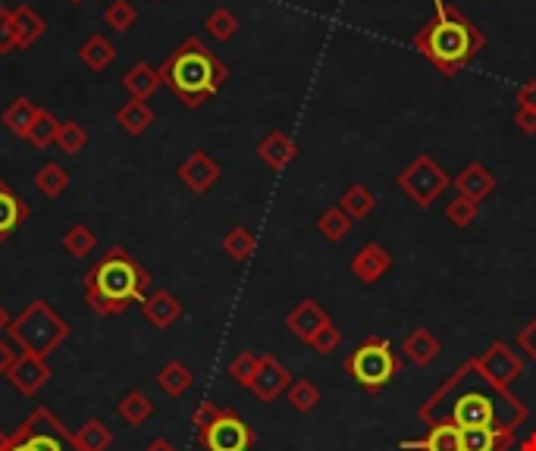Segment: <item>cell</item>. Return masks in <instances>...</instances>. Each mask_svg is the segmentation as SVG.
Returning a JSON list of instances; mask_svg holds the SVG:
<instances>
[{
	"mask_svg": "<svg viewBox=\"0 0 536 451\" xmlns=\"http://www.w3.org/2000/svg\"><path fill=\"white\" fill-rule=\"evenodd\" d=\"M16 358H19V351H13L10 342L0 339V376H7V373H10V367L16 364Z\"/></svg>",
	"mask_w": 536,
	"mask_h": 451,
	"instance_id": "cell-48",
	"label": "cell"
},
{
	"mask_svg": "<svg viewBox=\"0 0 536 451\" xmlns=\"http://www.w3.org/2000/svg\"><path fill=\"white\" fill-rule=\"evenodd\" d=\"M79 60L91 69V73H104V69L116 60V47L110 38L104 35H91L82 47H79Z\"/></svg>",
	"mask_w": 536,
	"mask_h": 451,
	"instance_id": "cell-29",
	"label": "cell"
},
{
	"mask_svg": "<svg viewBox=\"0 0 536 451\" xmlns=\"http://www.w3.org/2000/svg\"><path fill=\"white\" fill-rule=\"evenodd\" d=\"M95 248H98V239L85 223H76L73 229L63 235V251L73 254V257H88Z\"/></svg>",
	"mask_w": 536,
	"mask_h": 451,
	"instance_id": "cell-38",
	"label": "cell"
},
{
	"mask_svg": "<svg viewBox=\"0 0 536 451\" xmlns=\"http://www.w3.org/2000/svg\"><path fill=\"white\" fill-rule=\"evenodd\" d=\"M10 436H13V433H4V430H0V451H7V445H10Z\"/></svg>",
	"mask_w": 536,
	"mask_h": 451,
	"instance_id": "cell-53",
	"label": "cell"
},
{
	"mask_svg": "<svg viewBox=\"0 0 536 451\" xmlns=\"http://www.w3.org/2000/svg\"><path fill=\"white\" fill-rule=\"evenodd\" d=\"M220 176H223L220 163L211 154H204V151L189 154V157L182 160V166H179V182L189 188V192H195V195L211 192Z\"/></svg>",
	"mask_w": 536,
	"mask_h": 451,
	"instance_id": "cell-14",
	"label": "cell"
},
{
	"mask_svg": "<svg viewBox=\"0 0 536 451\" xmlns=\"http://www.w3.org/2000/svg\"><path fill=\"white\" fill-rule=\"evenodd\" d=\"M286 401L298 414H311L323 401V395H320V386L311 383V379H292V386L286 389Z\"/></svg>",
	"mask_w": 536,
	"mask_h": 451,
	"instance_id": "cell-35",
	"label": "cell"
},
{
	"mask_svg": "<svg viewBox=\"0 0 536 451\" xmlns=\"http://www.w3.org/2000/svg\"><path fill=\"white\" fill-rule=\"evenodd\" d=\"M339 345H342V332H339L333 323H326V326L317 332V336L311 339V348H314L317 354H323V358H326V354L339 351Z\"/></svg>",
	"mask_w": 536,
	"mask_h": 451,
	"instance_id": "cell-43",
	"label": "cell"
},
{
	"mask_svg": "<svg viewBox=\"0 0 536 451\" xmlns=\"http://www.w3.org/2000/svg\"><path fill=\"white\" fill-rule=\"evenodd\" d=\"M339 207L358 223V220H367L370 213L377 210V195H374V188H370V185H364V182H352V185H348L345 192H342Z\"/></svg>",
	"mask_w": 536,
	"mask_h": 451,
	"instance_id": "cell-24",
	"label": "cell"
},
{
	"mask_svg": "<svg viewBox=\"0 0 536 451\" xmlns=\"http://www.w3.org/2000/svg\"><path fill=\"white\" fill-rule=\"evenodd\" d=\"M51 376H54V373H51V364L41 361V358H35V354H19L16 364H13L10 373H7L10 386H13L19 395H26V398L38 395L44 386H48Z\"/></svg>",
	"mask_w": 536,
	"mask_h": 451,
	"instance_id": "cell-12",
	"label": "cell"
},
{
	"mask_svg": "<svg viewBox=\"0 0 536 451\" xmlns=\"http://www.w3.org/2000/svg\"><path fill=\"white\" fill-rule=\"evenodd\" d=\"M104 22L113 29V32H129L135 22H138V10L129 4V0H113V4L104 10Z\"/></svg>",
	"mask_w": 536,
	"mask_h": 451,
	"instance_id": "cell-40",
	"label": "cell"
},
{
	"mask_svg": "<svg viewBox=\"0 0 536 451\" xmlns=\"http://www.w3.org/2000/svg\"><path fill=\"white\" fill-rule=\"evenodd\" d=\"M154 4H160V0H154Z\"/></svg>",
	"mask_w": 536,
	"mask_h": 451,
	"instance_id": "cell-55",
	"label": "cell"
},
{
	"mask_svg": "<svg viewBox=\"0 0 536 451\" xmlns=\"http://www.w3.org/2000/svg\"><path fill=\"white\" fill-rule=\"evenodd\" d=\"M116 123L123 126L126 135L138 138V135H145L154 126V110L148 107V101H135L132 98L129 104H123L120 110H116Z\"/></svg>",
	"mask_w": 536,
	"mask_h": 451,
	"instance_id": "cell-26",
	"label": "cell"
},
{
	"mask_svg": "<svg viewBox=\"0 0 536 451\" xmlns=\"http://www.w3.org/2000/svg\"><path fill=\"white\" fill-rule=\"evenodd\" d=\"M57 129H60V120L51 110L41 107L32 129L26 132V141H32L35 148H51V145H57Z\"/></svg>",
	"mask_w": 536,
	"mask_h": 451,
	"instance_id": "cell-36",
	"label": "cell"
},
{
	"mask_svg": "<svg viewBox=\"0 0 536 451\" xmlns=\"http://www.w3.org/2000/svg\"><path fill=\"white\" fill-rule=\"evenodd\" d=\"M13 436L26 442L32 451H66V448H73V433H69L63 426V420L48 408H35L26 420H22L19 430H13Z\"/></svg>",
	"mask_w": 536,
	"mask_h": 451,
	"instance_id": "cell-8",
	"label": "cell"
},
{
	"mask_svg": "<svg viewBox=\"0 0 536 451\" xmlns=\"http://www.w3.org/2000/svg\"><path fill=\"white\" fill-rule=\"evenodd\" d=\"M292 386V373L279 364L273 354H261V364H258V373H254L251 379V395L264 401V405H270V401H276L279 395H286V389Z\"/></svg>",
	"mask_w": 536,
	"mask_h": 451,
	"instance_id": "cell-10",
	"label": "cell"
},
{
	"mask_svg": "<svg viewBox=\"0 0 536 451\" xmlns=\"http://www.w3.org/2000/svg\"><path fill=\"white\" fill-rule=\"evenodd\" d=\"M10 320H13V317L7 314V307H4V304H0V332H4V329L10 326Z\"/></svg>",
	"mask_w": 536,
	"mask_h": 451,
	"instance_id": "cell-51",
	"label": "cell"
},
{
	"mask_svg": "<svg viewBox=\"0 0 536 451\" xmlns=\"http://www.w3.org/2000/svg\"><path fill=\"white\" fill-rule=\"evenodd\" d=\"M38 104L35 101H29V98H16L7 110H4V126L16 135V138H26V132L32 129V123H35V116H38Z\"/></svg>",
	"mask_w": 536,
	"mask_h": 451,
	"instance_id": "cell-31",
	"label": "cell"
},
{
	"mask_svg": "<svg viewBox=\"0 0 536 451\" xmlns=\"http://www.w3.org/2000/svg\"><path fill=\"white\" fill-rule=\"evenodd\" d=\"M220 405H217V401H198V408L192 411V426H195V430L201 433V430H207V426H211L217 417H220Z\"/></svg>",
	"mask_w": 536,
	"mask_h": 451,
	"instance_id": "cell-44",
	"label": "cell"
},
{
	"mask_svg": "<svg viewBox=\"0 0 536 451\" xmlns=\"http://www.w3.org/2000/svg\"><path fill=\"white\" fill-rule=\"evenodd\" d=\"M521 451H536V433H530V436L521 442Z\"/></svg>",
	"mask_w": 536,
	"mask_h": 451,
	"instance_id": "cell-52",
	"label": "cell"
},
{
	"mask_svg": "<svg viewBox=\"0 0 536 451\" xmlns=\"http://www.w3.org/2000/svg\"><path fill=\"white\" fill-rule=\"evenodd\" d=\"M411 44L430 66L439 69L442 79H455L464 66L486 51V32L449 0H433V19L414 32Z\"/></svg>",
	"mask_w": 536,
	"mask_h": 451,
	"instance_id": "cell-1",
	"label": "cell"
},
{
	"mask_svg": "<svg viewBox=\"0 0 536 451\" xmlns=\"http://www.w3.org/2000/svg\"><path fill=\"white\" fill-rule=\"evenodd\" d=\"M113 445V433L104 420H88L73 433V448L76 451H107Z\"/></svg>",
	"mask_w": 536,
	"mask_h": 451,
	"instance_id": "cell-30",
	"label": "cell"
},
{
	"mask_svg": "<svg viewBox=\"0 0 536 451\" xmlns=\"http://www.w3.org/2000/svg\"><path fill=\"white\" fill-rule=\"evenodd\" d=\"M352 229H355V220L348 217V213L336 204V207H326L320 217H317V232L323 235L326 242H345L348 235H352Z\"/></svg>",
	"mask_w": 536,
	"mask_h": 451,
	"instance_id": "cell-27",
	"label": "cell"
},
{
	"mask_svg": "<svg viewBox=\"0 0 536 451\" xmlns=\"http://www.w3.org/2000/svg\"><path fill=\"white\" fill-rule=\"evenodd\" d=\"M66 185H69V173L60 163H44L35 176V188L44 198H60L66 192Z\"/></svg>",
	"mask_w": 536,
	"mask_h": 451,
	"instance_id": "cell-37",
	"label": "cell"
},
{
	"mask_svg": "<svg viewBox=\"0 0 536 451\" xmlns=\"http://www.w3.org/2000/svg\"><path fill=\"white\" fill-rule=\"evenodd\" d=\"M515 104H518V107H530V110H536V79H530V82H524V85L518 88Z\"/></svg>",
	"mask_w": 536,
	"mask_h": 451,
	"instance_id": "cell-47",
	"label": "cell"
},
{
	"mask_svg": "<svg viewBox=\"0 0 536 451\" xmlns=\"http://www.w3.org/2000/svg\"><path fill=\"white\" fill-rule=\"evenodd\" d=\"M452 188L458 192V198H468V201L480 204V201H486L489 195L496 192V188H499V179H496V173L489 170L486 163L474 160V163L464 166V170H461L458 176H452Z\"/></svg>",
	"mask_w": 536,
	"mask_h": 451,
	"instance_id": "cell-15",
	"label": "cell"
},
{
	"mask_svg": "<svg viewBox=\"0 0 536 451\" xmlns=\"http://www.w3.org/2000/svg\"><path fill=\"white\" fill-rule=\"evenodd\" d=\"M145 451H179V448H176L170 439H163V436H160V439L148 442V448H145Z\"/></svg>",
	"mask_w": 536,
	"mask_h": 451,
	"instance_id": "cell-49",
	"label": "cell"
},
{
	"mask_svg": "<svg viewBox=\"0 0 536 451\" xmlns=\"http://www.w3.org/2000/svg\"><path fill=\"white\" fill-rule=\"evenodd\" d=\"M402 354H405V361L414 364V367H430L442 354V342L433 336L430 326H414L402 339Z\"/></svg>",
	"mask_w": 536,
	"mask_h": 451,
	"instance_id": "cell-20",
	"label": "cell"
},
{
	"mask_svg": "<svg viewBox=\"0 0 536 451\" xmlns=\"http://www.w3.org/2000/svg\"><path fill=\"white\" fill-rule=\"evenodd\" d=\"M157 386H160L163 395L182 398L185 392L195 386V373L185 367L182 361H167V364L160 367V373H157Z\"/></svg>",
	"mask_w": 536,
	"mask_h": 451,
	"instance_id": "cell-25",
	"label": "cell"
},
{
	"mask_svg": "<svg viewBox=\"0 0 536 451\" xmlns=\"http://www.w3.org/2000/svg\"><path fill=\"white\" fill-rule=\"evenodd\" d=\"M142 317L154 326V329H170L179 317H182V301L167 292V289H157L142 301Z\"/></svg>",
	"mask_w": 536,
	"mask_h": 451,
	"instance_id": "cell-21",
	"label": "cell"
},
{
	"mask_svg": "<svg viewBox=\"0 0 536 451\" xmlns=\"http://www.w3.org/2000/svg\"><path fill=\"white\" fill-rule=\"evenodd\" d=\"M157 73H160V82L167 85L185 107L195 110L211 101L226 85L229 66L201 38H185L176 51L163 60Z\"/></svg>",
	"mask_w": 536,
	"mask_h": 451,
	"instance_id": "cell-3",
	"label": "cell"
},
{
	"mask_svg": "<svg viewBox=\"0 0 536 451\" xmlns=\"http://www.w3.org/2000/svg\"><path fill=\"white\" fill-rule=\"evenodd\" d=\"M342 367L352 376V383L358 389H364L367 395H377L399 376L402 361H399V354H395V348L389 345V339L367 336L364 342L355 345V351L348 354Z\"/></svg>",
	"mask_w": 536,
	"mask_h": 451,
	"instance_id": "cell-5",
	"label": "cell"
},
{
	"mask_svg": "<svg viewBox=\"0 0 536 451\" xmlns=\"http://www.w3.org/2000/svg\"><path fill=\"white\" fill-rule=\"evenodd\" d=\"M223 251L229 260H236V264H245L251 260V254L258 251V239H254V232L248 226H232L226 235H223Z\"/></svg>",
	"mask_w": 536,
	"mask_h": 451,
	"instance_id": "cell-33",
	"label": "cell"
},
{
	"mask_svg": "<svg viewBox=\"0 0 536 451\" xmlns=\"http://www.w3.org/2000/svg\"><path fill=\"white\" fill-rule=\"evenodd\" d=\"M116 414H120L129 426H142V423H148L151 414H154V401H151L142 389H132V392L123 395L120 405H116Z\"/></svg>",
	"mask_w": 536,
	"mask_h": 451,
	"instance_id": "cell-32",
	"label": "cell"
},
{
	"mask_svg": "<svg viewBox=\"0 0 536 451\" xmlns=\"http://www.w3.org/2000/svg\"><path fill=\"white\" fill-rule=\"evenodd\" d=\"M7 451H32L26 442H22V439H16V436H10V445H7Z\"/></svg>",
	"mask_w": 536,
	"mask_h": 451,
	"instance_id": "cell-50",
	"label": "cell"
},
{
	"mask_svg": "<svg viewBox=\"0 0 536 451\" xmlns=\"http://www.w3.org/2000/svg\"><path fill=\"white\" fill-rule=\"evenodd\" d=\"M198 442L207 451H251L254 430L232 408H223L220 417L198 433Z\"/></svg>",
	"mask_w": 536,
	"mask_h": 451,
	"instance_id": "cell-9",
	"label": "cell"
},
{
	"mask_svg": "<svg viewBox=\"0 0 536 451\" xmlns=\"http://www.w3.org/2000/svg\"><path fill=\"white\" fill-rule=\"evenodd\" d=\"M69 4H85V0H69Z\"/></svg>",
	"mask_w": 536,
	"mask_h": 451,
	"instance_id": "cell-54",
	"label": "cell"
},
{
	"mask_svg": "<svg viewBox=\"0 0 536 451\" xmlns=\"http://www.w3.org/2000/svg\"><path fill=\"white\" fill-rule=\"evenodd\" d=\"M123 85H126V91L132 94L135 101H148L151 94L163 85L160 82V73L154 66H148V63H135L129 73L123 76Z\"/></svg>",
	"mask_w": 536,
	"mask_h": 451,
	"instance_id": "cell-28",
	"label": "cell"
},
{
	"mask_svg": "<svg viewBox=\"0 0 536 451\" xmlns=\"http://www.w3.org/2000/svg\"><path fill=\"white\" fill-rule=\"evenodd\" d=\"M477 217H480V204H474V201H468V198H455V201L446 204V220H449L452 226H458V229L474 226Z\"/></svg>",
	"mask_w": 536,
	"mask_h": 451,
	"instance_id": "cell-42",
	"label": "cell"
},
{
	"mask_svg": "<svg viewBox=\"0 0 536 451\" xmlns=\"http://www.w3.org/2000/svg\"><path fill=\"white\" fill-rule=\"evenodd\" d=\"M151 273L126 248H110L95 267L82 276V292L91 314L116 317L132 301H145Z\"/></svg>",
	"mask_w": 536,
	"mask_h": 451,
	"instance_id": "cell-2",
	"label": "cell"
},
{
	"mask_svg": "<svg viewBox=\"0 0 536 451\" xmlns=\"http://www.w3.org/2000/svg\"><path fill=\"white\" fill-rule=\"evenodd\" d=\"M518 423H496V426H468L461 430V451H511L515 445Z\"/></svg>",
	"mask_w": 536,
	"mask_h": 451,
	"instance_id": "cell-13",
	"label": "cell"
},
{
	"mask_svg": "<svg viewBox=\"0 0 536 451\" xmlns=\"http://www.w3.org/2000/svg\"><path fill=\"white\" fill-rule=\"evenodd\" d=\"M13 51H16V32H13L10 7H0V54H13Z\"/></svg>",
	"mask_w": 536,
	"mask_h": 451,
	"instance_id": "cell-45",
	"label": "cell"
},
{
	"mask_svg": "<svg viewBox=\"0 0 536 451\" xmlns=\"http://www.w3.org/2000/svg\"><path fill=\"white\" fill-rule=\"evenodd\" d=\"M85 145H88V132H85L79 123H73V120L60 123V129H57V148H60L63 154L76 157V154L85 151Z\"/></svg>",
	"mask_w": 536,
	"mask_h": 451,
	"instance_id": "cell-39",
	"label": "cell"
},
{
	"mask_svg": "<svg viewBox=\"0 0 536 451\" xmlns=\"http://www.w3.org/2000/svg\"><path fill=\"white\" fill-rule=\"evenodd\" d=\"M254 154H258V160L267 166V170L283 173L286 166L295 163V157H298V145H295V138L286 135L283 129H273V132H267V135L258 141V148H254Z\"/></svg>",
	"mask_w": 536,
	"mask_h": 451,
	"instance_id": "cell-18",
	"label": "cell"
},
{
	"mask_svg": "<svg viewBox=\"0 0 536 451\" xmlns=\"http://www.w3.org/2000/svg\"><path fill=\"white\" fill-rule=\"evenodd\" d=\"M239 26H242L239 16L232 13L229 7H217V10H211V16L204 19V32L211 35L214 41H220V44H226V41L236 38Z\"/></svg>",
	"mask_w": 536,
	"mask_h": 451,
	"instance_id": "cell-34",
	"label": "cell"
},
{
	"mask_svg": "<svg viewBox=\"0 0 536 451\" xmlns=\"http://www.w3.org/2000/svg\"><path fill=\"white\" fill-rule=\"evenodd\" d=\"M395 185H399V192L414 207H430L436 198H442L452 188V176H449V170L436 157H430L427 151H421L399 173Z\"/></svg>",
	"mask_w": 536,
	"mask_h": 451,
	"instance_id": "cell-7",
	"label": "cell"
},
{
	"mask_svg": "<svg viewBox=\"0 0 536 451\" xmlns=\"http://www.w3.org/2000/svg\"><path fill=\"white\" fill-rule=\"evenodd\" d=\"M10 19H13V32H16V47H32L44 35V19L29 4L10 7Z\"/></svg>",
	"mask_w": 536,
	"mask_h": 451,
	"instance_id": "cell-23",
	"label": "cell"
},
{
	"mask_svg": "<svg viewBox=\"0 0 536 451\" xmlns=\"http://www.w3.org/2000/svg\"><path fill=\"white\" fill-rule=\"evenodd\" d=\"M449 417L461 426V430H468V426H496V423H502L496 417V401L489 398L486 392H464V395H458Z\"/></svg>",
	"mask_w": 536,
	"mask_h": 451,
	"instance_id": "cell-11",
	"label": "cell"
},
{
	"mask_svg": "<svg viewBox=\"0 0 536 451\" xmlns=\"http://www.w3.org/2000/svg\"><path fill=\"white\" fill-rule=\"evenodd\" d=\"M7 336L16 348H22V354H35V358L48 361L66 342L69 326L48 301H32L26 311L10 320Z\"/></svg>",
	"mask_w": 536,
	"mask_h": 451,
	"instance_id": "cell-4",
	"label": "cell"
},
{
	"mask_svg": "<svg viewBox=\"0 0 536 451\" xmlns=\"http://www.w3.org/2000/svg\"><path fill=\"white\" fill-rule=\"evenodd\" d=\"M468 364H471L474 376H480L486 386H493L508 401V405L515 408V417L521 423L527 417V408L521 405L515 395H511V383H515L518 376H524V358H521V354L511 348L508 342L496 339L493 345H489L486 351H480L477 358H471Z\"/></svg>",
	"mask_w": 536,
	"mask_h": 451,
	"instance_id": "cell-6",
	"label": "cell"
},
{
	"mask_svg": "<svg viewBox=\"0 0 536 451\" xmlns=\"http://www.w3.org/2000/svg\"><path fill=\"white\" fill-rule=\"evenodd\" d=\"M352 276L361 286H377V282L392 270V254L380 242H367L355 257H352Z\"/></svg>",
	"mask_w": 536,
	"mask_h": 451,
	"instance_id": "cell-17",
	"label": "cell"
},
{
	"mask_svg": "<svg viewBox=\"0 0 536 451\" xmlns=\"http://www.w3.org/2000/svg\"><path fill=\"white\" fill-rule=\"evenodd\" d=\"M511 123H515L524 135H536V110H530V107H515V116H511Z\"/></svg>",
	"mask_w": 536,
	"mask_h": 451,
	"instance_id": "cell-46",
	"label": "cell"
},
{
	"mask_svg": "<svg viewBox=\"0 0 536 451\" xmlns=\"http://www.w3.org/2000/svg\"><path fill=\"white\" fill-rule=\"evenodd\" d=\"M258 364H261V358H258V354H254V351H242V354H236V358H232V364H229L232 383L242 386V389H251V379H254V373H258Z\"/></svg>",
	"mask_w": 536,
	"mask_h": 451,
	"instance_id": "cell-41",
	"label": "cell"
},
{
	"mask_svg": "<svg viewBox=\"0 0 536 451\" xmlns=\"http://www.w3.org/2000/svg\"><path fill=\"white\" fill-rule=\"evenodd\" d=\"M402 451H461V426L446 417V420H430V430L424 439L402 442Z\"/></svg>",
	"mask_w": 536,
	"mask_h": 451,
	"instance_id": "cell-19",
	"label": "cell"
},
{
	"mask_svg": "<svg viewBox=\"0 0 536 451\" xmlns=\"http://www.w3.org/2000/svg\"><path fill=\"white\" fill-rule=\"evenodd\" d=\"M326 323H333L330 320V314L323 311L320 307V301H314V298H301L292 311L286 314V326H289V332L295 339H301L305 345H311V339L317 336V332L326 326Z\"/></svg>",
	"mask_w": 536,
	"mask_h": 451,
	"instance_id": "cell-16",
	"label": "cell"
},
{
	"mask_svg": "<svg viewBox=\"0 0 536 451\" xmlns=\"http://www.w3.org/2000/svg\"><path fill=\"white\" fill-rule=\"evenodd\" d=\"M29 213H32L29 204L19 201L13 188L4 179H0V245H4L10 235L29 220Z\"/></svg>",
	"mask_w": 536,
	"mask_h": 451,
	"instance_id": "cell-22",
	"label": "cell"
}]
</instances>
